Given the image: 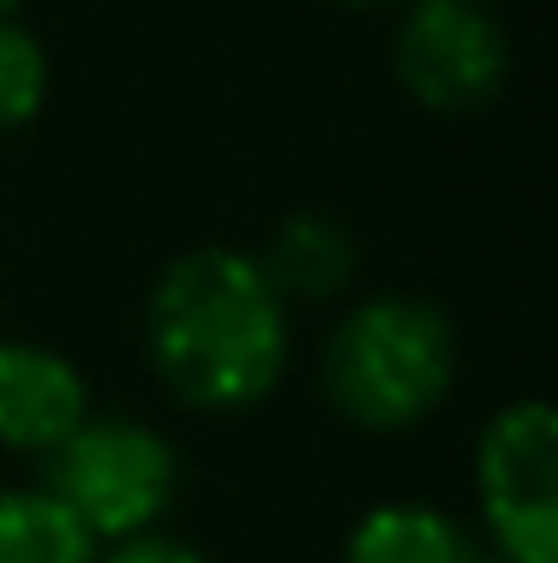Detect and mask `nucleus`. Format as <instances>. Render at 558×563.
I'll return each mask as SVG.
<instances>
[{
	"label": "nucleus",
	"mask_w": 558,
	"mask_h": 563,
	"mask_svg": "<svg viewBox=\"0 0 558 563\" xmlns=\"http://www.w3.org/2000/svg\"><path fill=\"white\" fill-rule=\"evenodd\" d=\"M144 354L186 408L247 413L288 372V306L241 246H193L144 300Z\"/></svg>",
	"instance_id": "obj_1"
},
{
	"label": "nucleus",
	"mask_w": 558,
	"mask_h": 563,
	"mask_svg": "<svg viewBox=\"0 0 558 563\" xmlns=\"http://www.w3.org/2000/svg\"><path fill=\"white\" fill-rule=\"evenodd\" d=\"M457 330L420 294H372L325 342V396L361 432L420 426L457 384Z\"/></svg>",
	"instance_id": "obj_2"
},
{
	"label": "nucleus",
	"mask_w": 558,
	"mask_h": 563,
	"mask_svg": "<svg viewBox=\"0 0 558 563\" xmlns=\"http://www.w3.org/2000/svg\"><path fill=\"white\" fill-rule=\"evenodd\" d=\"M180 486V455L156 426L121 420V413H90L73 438L48 450L43 492L61 498L85 521L97 545L151 533L168 516Z\"/></svg>",
	"instance_id": "obj_3"
},
{
	"label": "nucleus",
	"mask_w": 558,
	"mask_h": 563,
	"mask_svg": "<svg viewBox=\"0 0 558 563\" xmlns=\"http://www.w3.org/2000/svg\"><path fill=\"white\" fill-rule=\"evenodd\" d=\"M474 498L504 563H558V413L504 401L474 438Z\"/></svg>",
	"instance_id": "obj_4"
},
{
	"label": "nucleus",
	"mask_w": 558,
	"mask_h": 563,
	"mask_svg": "<svg viewBox=\"0 0 558 563\" xmlns=\"http://www.w3.org/2000/svg\"><path fill=\"white\" fill-rule=\"evenodd\" d=\"M396 85L433 114H474L511 78V43L486 0H403L391 43Z\"/></svg>",
	"instance_id": "obj_5"
},
{
	"label": "nucleus",
	"mask_w": 558,
	"mask_h": 563,
	"mask_svg": "<svg viewBox=\"0 0 558 563\" xmlns=\"http://www.w3.org/2000/svg\"><path fill=\"white\" fill-rule=\"evenodd\" d=\"M90 420V384L61 347L0 342V450L48 455Z\"/></svg>",
	"instance_id": "obj_6"
},
{
	"label": "nucleus",
	"mask_w": 558,
	"mask_h": 563,
	"mask_svg": "<svg viewBox=\"0 0 558 563\" xmlns=\"http://www.w3.org/2000/svg\"><path fill=\"white\" fill-rule=\"evenodd\" d=\"M259 258L264 282L283 294V306H318V300H337L342 288L361 271V240L342 217L330 210H288L283 222L264 234V246L252 252Z\"/></svg>",
	"instance_id": "obj_7"
},
{
	"label": "nucleus",
	"mask_w": 558,
	"mask_h": 563,
	"mask_svg": "<svg viewBox=\"0 0 558 563\" xmlns=\"http://www.w3.org/2000/svg\"><path fill=\"white\" fill-rule=\"evenodd\" d=\"M342 563H474L469 533L438 504L391 498L372 504L342 540Z\"/></svg>",
	"instance_id": "obj_8"
},
{
	"label": "nucleus",
	"mask_w": 558,
	"mask_h": 563,
	"mask_svg": "<svg viewBox=\"0 0 558 563\" xmlns=\"http://www.w3.org/2000/svg\"><path fill=\"white\" fill-rule=\"evenodd\" d=\"M102 545L43 486L0 492V563H97Z\"/></svg>",
	"instance_id": "obj_9"
},
{
	"label": "nucleus",
	"mask_w": 558,
	"mask_h": 563,
	"mask_svg": "<svg viewBox=\"0 0 558 563\" xmlns=\"http://www.w3.org/2000/svg\"><path fill=\"white\" fill-rule=\"evenodd\" d=\"M48 102V55L36 43V31H24L19 19H0V132H19L43 114Z\"/></svg>",
	"instance_id": "obj_10"
},
{
	"label": "nucleus",
	"mask_w": 558,
	"mask_h": 563,
	"mask_svg": "<svg viewBox=\"0 0 558 563\" xmlns=\"http://www.w3.org/2000/svg\"><path fill=\"white\" fill-rule=\"evenodd\" d=\"M97 563H210L198 545H186L175 540V533H132V540H114V545H102Z\"/></svg>",
	"instance_id": "obj_11"
},
{
	"label": "nucleus",
	"mask_w": 558,
	"mask_h": 563,
	"mask_svg": "<svg viewBox=\"0 0 558 563\" xmlns=\"http://www.w3.org/2000/svg\"><path fill=\"white\" fill-rule=\"evenodd\" d=\"M337 7H349V12H384V7H403V0H337Z\"/></svg>",
	"instance_id": "obj_12"
},
{
	"label": "nucleus",
	"mask_w": 558,
	"mask_h": 563,
	"mask_svg": "<svg viewBox=\"0 0 558 563\" xmlns=\"http://www.w3.org/2000/svg\"><path fill=\"white\" fill-rule=\"evenodd\" d=\"M12 7H19V0H0V19H7V12H12Z\"/></svg>",
	"instance_id": "obj_13"
}]
</instances>
